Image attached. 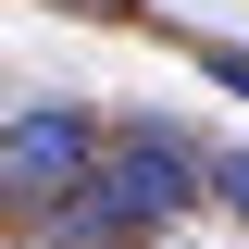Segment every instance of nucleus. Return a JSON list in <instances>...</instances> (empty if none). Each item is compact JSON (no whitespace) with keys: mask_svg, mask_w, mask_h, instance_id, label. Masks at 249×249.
<instances>
[{"mask_svg":"<svg viewBox=\"0 0 249 249\" xmlns=\"http://www.w3.org/2000/svg\"><path fill=\"white\" fill-rule=\"evenodd\" d=\"M199 162H187V137H162V124H137L124 150H100V175L62 199V224H50V249H100V237H150L162 212H187L199 199Z\"/></svg>","mask_w":249,"mask_h":249,"instance_id":"obj_1","label":"nucleus"},{"mask_svg":"<svg viewBox=\"0 0 249 249\" xmlns=\"http://www.w3.org/2000/svg\"><path fill=\"white\" fill-rule=\"evenodd\" d=\"M212 75H224V88H237V100H249V50H212Z\"/></svg>","mask_w":249,"mask_h":249,"instance_id":"obj_4","label":"nucleus"},{"mask_svg":"<svg viewBox=\"0 0 249 249\" xmlns=\"http://www.w3.org/2000/svg\"><path fill=\"white\" fill-rule=\"evenodd\" d=\"M88 175H100V150H88V124H75V112H25L13 137H0V187H13L25 212H37V199H75Z\"/></svg>","mask_w":249,"mask_h":249,"instance_id":"obj_2","label":"nucleus"},{"mask_svg":"<svg viewBox=\"0 0 249 249\" xmlns=\"http://www.w3.org/2000/svg\"><path fill=\"white\" fill-rule=\"evenodd\" d=\"M212 199H237V224H249V150H224V162H212Z\"/></svg>","mask_w":249,"mask_h":249,"instance_id":"obj_3","label":"nucleus"}]
</instances>
